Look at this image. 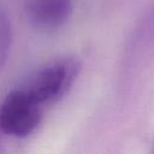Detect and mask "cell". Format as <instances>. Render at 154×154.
Wrapping results in <instances>:
<instances>
[{"instance_id": "277c9868", "label": "cell", "mask_w": 154, "mask_h": 154, "mask_svg": "<svg viewBox=\"0 0 154 154\" xmlns=\"http://www.w3.org/2000/svg\"><path fill=\"white\" fill-rule=\"evenodd\" d=\"M12 45V26L7 13L0 7V71L7 63Z\"/></svg>"}, {"instance_id": "7a4b0ae2", "label": "cell", "mask_w": 154, "mask_h": 154, "mask_svg": "<svg viewBox=\"0 0 154 154\" xmlns=\"http://www.w3.org/2000/svg\"><path fill=\"white\" fill-rule=\"evenodd\" d=\"M42 107L23 87L13 89L0 103V130L19 138L31 135L41 123Z\"/></svg>"}, {"instance_id": "6da1fadb", "label": "cell", "mask_w": 154, "mask_h": 154, "mask_svg": "<svg viewBox=\"0 0 154 154\" xmlns=\"http://www.w3.org/2000/svg\"><path fill=\"white\" fill-rule=\"evenodd\" d=\"M82 64L77 58L65 57L37 70L22 85L40 105L60 100L73 85L81 72Z\"/></svg>"}, {"instance_id": "3957f363", "label": "cell", "mask_w": 154, "mask_h": 154, "mask_svg": "<svg viewBox=\"0 0 154 154\" xmlns=\"http://www.w3.org/2000/svg\"><path fill=\"white\" fill-rule=\"evenodd\" d=\"M72 0H26L24 11L29 22L40 29H57L71 17Z\"/></svg>"}]
</instances>
